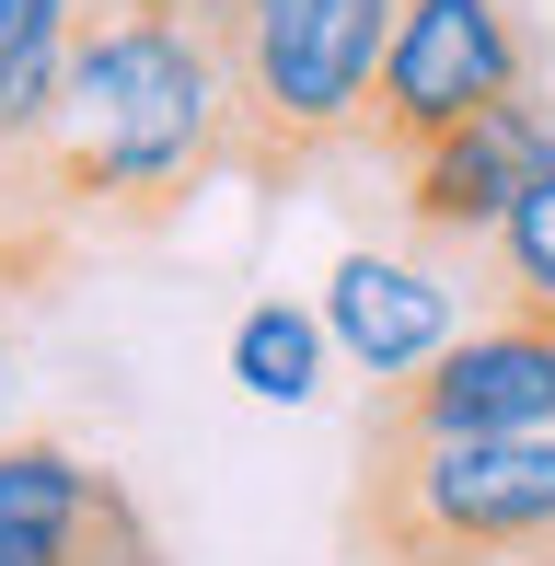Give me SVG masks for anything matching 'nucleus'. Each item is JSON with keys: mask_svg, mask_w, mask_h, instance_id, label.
<instances>
[{"mask_svg": "<svg viewBox=\"0 0 555 566\" xmlns=\"http://www.w3.org/2000/svg\"><path fill=\"white\" fill-rule=\"evenodd\" d=\"M232 174V82L197 0H70L59 23V220L82 254L150 243Z\"/></svg>", "mask_w": 555, "mask_h": 566, "instance_id": "1", "label": "nucleus"}, {"mask_svg": "<svg viewBox=\"0 0 555 566\" xmlns=\"http://www.w3.org/2000/svg\"><path fill=\"white\" fill-rule=\"evenodd\" d=\"M0 566H174L128 474L46 428L0 440Z\"/></svg>", "mask_w": 555, "mask_h": 566, "instance_id": "7", "label": "nucleus"}, {"mask_svg": "<svg viewBox=\"0 0 555 566\" xmlns=\"http://www.w3.org/2000/svg\"><path fill=\"white\" fill-rule=\"evenodd\" d=\"M313 358H324V324H313V313H278V301H255V313L232 324V370L255 381L266 405H301V394H313Z\"/></svg>", "mask_w": 555, "mask_h": 566, "instance_id": "10", "label": "nucleus"}, {"mask_svg": "<svg viewBox=\"0 0 555 566\" xmlns=\"http://www.w3.org/2000/svg\"><path fill=\"white\" fill-rule=\"evenodd\" d=\"M521 82H544V23L521 0H406L383 35V70H370L359 150L406 174L428 139H451L463 116H486Z\"/></svg>", "mask_w": 555, "mask_h": 566, "instance_id": "4", "label": "nucleus"}, {"mask_svg": "<svg viewBox=\"0 0 555 566\" xmlns=\"http://www.w3.org/2000/svg\"><path fill=\"white\" fill-rule=\"evenodd\" d=\"M370 428L417 440H544L555 428V301H486L440 358L370 394Z\"/></svg>", "mask_w": 555, "mask_h": 566, "instance_id": "5", "label": "nucleus"}, {"mask_svg": "<svg viewBox=\"0 0 555 566\" xmlns=\"http://www.w3.org/2000/svg\"><path fill=\"white\" fill-rule=\"evenodd\" d=\"M555 163V82H521L498 93L486 116H463L451 139H428L406 174H394V220H406L417 254H440V266H474L486 254V231L533 197V174Z\"/></svg>", "mask_w": 555, "mask_h": 566, "instance_id": "6", "label": "nucleus"}, {"mask_svg": "<svg viewBox=\"0 0 555 566\" xmlns=\"http://www.w3.org/2000/svg\"><path fill=\"white\" fill-rule=\"evenodd\" d=\"M474 290H486V301H555V163L533 174V197H521V209L486 231V254H474ZM486 301H474V313H486Z\"/></svg>", "mask_w": 555, "mask_h": 566, "instance_id": "9", "label": "nucleus"}, {"mask_svg": "<svg viewBox=\"0 0 555 566\" xmlns=\"http://www.w3.org/2000/svg\"><path fill=\"white\" fill-rule=\"evenodd\" d=\"M324 336L359 358L370 381H406L417 358H440L451 336H463V301H451L428 266H394V254H347V266L324 277Z\"/></svg>", "mask_w": 555, "mask_h": 566, "instance_id": "8", "label": "nucleus"}, {"mask_svg": "<svg viewBox=\"0 0 555 566\" xmlns=\"http://www.w3.org/2000/svg\"><path fill=\"white\" fill-rule=\"evenodd\" d=\"M359 566H555V428L544 440H417L359 417L347 485Z\"/></svg>", "mask_w": 555, "mask_h": 566, "instance_id": "3", "label": "nucleus"}, {"mask_svg": "<svg viewBox=\"0 0 555 566\" xmlns=\"http://www.w3.org/2000/svg\"><path fill=\"white\" fill-rule=\"evenodd\" d=\"M394 12L406 0H197L232 82V174L255 197H301L324 163L359 150Z\"/></svg>", "mask_w": 555, "mask_h": 566, "instance_id": "2", "label": "nucleus"}]
</instances>
